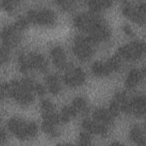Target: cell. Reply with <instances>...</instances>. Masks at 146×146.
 <instances>
[{
  "label": "cell",
  "mask_w": 146,
  "mask_h": 146,
  "mask_svg": "<svg viewBox=\"0 0 146 146\" xmlns=\"http://www.w3.org/2000/svg\"><path fill=\"white\" fill-rule=\"evenodd\" d=\"M9 127L15 135L22 139L33 137L37 131L35 124L27 123L19 119H11L9 122Z\"/></svg>",
  "instance_id": "6da1fadb"
},
{
  "label": "cell",
  "mask_w": 146,
  "mask_h": 146,
  "mask_svg": "<svg viewBox=\"0 0 146 146\" xmlns=\"http://www.w3.org/2000/svg\"><path fill=\"white\" fill-rule=\"evenodd\" d=\"M95 43L90 37L79 36L75 40L74 51L81 60H87L93 54Z\"/></svg>",
  "instance_id": "7a4b0ae2"
},
{
  "label": "cell",
  "mask_w": 146,
  "mask_h": 146,
  "mask_svg": "<svg viewBox=\"0 0 146 146\" xmlns=\"http://www.w3.org/2000/svg\"><path fill=\"white\" fill-rule=\"evenodd\" d=\"M20 64L23 70L31 68L44 70L46 67V62L44 59L38 54H31L22 55L20 58Z\"/></svg>",
  "instance_id": "3957f363"
},
{
  "label": "cell",
  "mask_w": 146,
  "mask_h": 146,
  "mask_svg": "<svg viewBox=\"0 0 146 146\" xmlns=\"http://www.w3.org/2000/svg\"><path fill=\"white\" fill-rule=\"evenodd\" d=\"M144 51V44L134 42L121 48L119 51V56L127 59L139 58Z\"/></svg>",
  "instance_id": "277c9868"
},
{
  "label": "cell",
  "mask_w": 146,
  "mask_h": 146,
  "mask_svg": "<svg viewBox=\"0 0 146 146\" xmlns=\"http://www.w3.org/2000/svg\"><path fill=\"white\" fill-rule=\"evenodd\" d=\"M55 15L48 10L31 11L28 17L29 21L39 24H50L54 22Z\"/></svg>",
  "instance_id": "5b68a950"
},
{
  "label": "cell",
  "mask_w": 146,
  "mask_h": 146,
  "mask_svg": "<svg viewBox=\"0 0 146 146\" xmlns=\"http://www.w3.org/2000/svg\"><path fill=\"white\" fill-rule=\"evenodd\" d=\"M119 64L118 59L113 58L105 63L97 62L94 63L92 66V70L95 74L99 75H103L117 69Z\"/></svg>",
  "instance_id": "8992f818"
},
{
  "label": "cell",
  "mask_w": 146,
  "mask_h": 146,
  "mask_svg": "<svg viewBox=\"0 0 146 146\" xmlns=\"http://www.w3.org/2000/svg\"><path fill=\"white\" fill-rule=\"evenodd\" d=\"M124 14L133 21L143 23L145 20V5L134 6L133 5H127L124 8Z\"/></svg>",
  "instance_id": "52a82bcc"
},
{
  "label": "cell",
  "mask_w": 146,
  "mask_h": 146,
  "mask_svg": "<svg viewBox=\"0 0 146 146\" xmlns=\"http://www.w3.org/2000/svg\"><path fill=\"white\" fill-rule=\"evenodd\" d=\"M84 72L80 68L68 69L64 76V80L68 84L75 86L82 84L84 80Z\"/></svg>",
  "instance_id": "ba28073f"
},
{
  "label": "cell",
  "mask_w": 146,
  "mask_h": 146,
  "mask_svg": "<svg viewBox=\"0 0 146 146\" xmlns=\"http://www.w3.org/2000/svg\"><path fill=\"white\" fill-rule=\"evenodd\" d=\"M145 100L142 96L134 98L128 104L127 111H131L135 115H142L145 112Z\"/></svg>",
  "instance_id": "9c48e42d"
},
{
  "label": "cell",
  "mask_w": 146,
  "mask_h": 146,
  "mask_svg": "<svg viewBox=\"0 0 146 146\" xmlns=\"http://www.w3.org/2000/svg\"><path fill=\"white\" fill-rule=\"evenodd\" d=\"M51 55L54 63L59 68H64L67 67L66 58L63 49L59 47L54 48L51 51Z\"/></svg>",
  "instance_id": "30bf717a"
},
{
  "label": "cell",
  "mask_w": 146,
  "mask_h": 146,
  "mask_svg": "<svg viewBox=\"0 0 146 146\" xmlns=\"http://www.w3.org/2000/svg\"><path fill=\"white\" fill-rule=\"evenodd\" d=\"M83 126L87 131L94 133L103 135L106 133L107 131L104 125L96 121H93L90 120H86L83 121Z\"/></svg>",
  "instance_id": "8fae6325"
},
{
  "label": "cell",
  "mask_w": 146,
  "mask_h": 146,
  "mask_svg": "<svg viewBox=\"0 0 146 146\" xmlns=\"http://www.w3.org/2000/svg\"><path fill=\"white\" fill-rule=\"evenodd\" d=\"M113 116V115L110 110H98L94 113V118L95 120L104 125L109 123Z\"/></svg>",
  "instance_id": "7c38bea8"
},
{
  "label": "cell",
  "mask_w": 146,
  "mask_h": 146,
  "mask_svg": "<svg viewBox=\"0 0 146 146\" xmlns=\"http://www.w3.org/2000/svg\"><path fill=\"white\" fill-rule=\"evenodd\" d=\"M142 77V73L137 70H132L127 78L126 84L127 87H133L135 86L140 81Z\"/></svg>",
  "instance_id": "4fadbf2b"
},
{
  "label": "cell",
  "mask_w": 146,
  "mask_h": 146,
  "mask_svg": "<svg viewBox=\"0 0 146 146\" xmlns=\"http://www.w3.org/2000/svg\"><path fill=\"white\" fill-rule=\"evenodd\" d=\"M131 137L132 140L139 145H144L145 137L142 130L136 126L133 127L131 132Z\"/></svg>",
  "instance_id": "5bb4252c"
},
{
  "label": "cell",
  "mask_w": 146,
  "mask_h": 146,
  "mask_svg": "<svg viewBox=\"0 0 146 146\" xmlns=\"http://www.w3.org/2000/svg\"><path fill=\"white\" fill-rule=\"evenodd\" d=\"M72 107L76 112L84 113L87 110L86 102L80 98H77L74 100Z\"/></svg>",
  "instance_id": "9a60e30c"
},
{
  "label": "cell",
  "mask_w": 146,
  "mask_h": 146,
  "mask_svg": "<svg viewBox=\"0 0 146 146\" xmlns=\"http://www.w3.org/2000/svg\"><path fill=\"white\" fill-rule=\"evenodd\" d=\"M47 83L52 92L56 93L60 90V84L56 77L54 76H49L47 79Z\"/></svg>",
  "instance_id": "2e32d148"
},
{
  "label": "cell",
  "mask_w": 146,
  "mask_h": 146,
  "mask_svg": "<svg viewBox=\"0 0 146 146\" xmlns=\"http://www.w3.org/2000/svg\"><path fill=\"white\" fill-rule=\"evenodd\" d=\"M111 2L107 1H91L90 2V6L93 10L97 11L102 10L104 8L108 7Z\"/></svg>",
  "instance_id": "e0dca14e"
},
{
  "label": "cell",
  "mask_w": 146,
  "mask_h": 146,
  "mask_svg": "<svg viewBox=\"0 0 146 146\" xmlns=\"http://www.w3.org/2000/svg\"><path fill=\"white\" fill-rule=\"evenodd\" d=\"M79 142L81 145H90L91 143V138L88 133H82L80 136Z\"/></svg>",
  "instance_id": "ac0fdd59"
}]
</instances>
